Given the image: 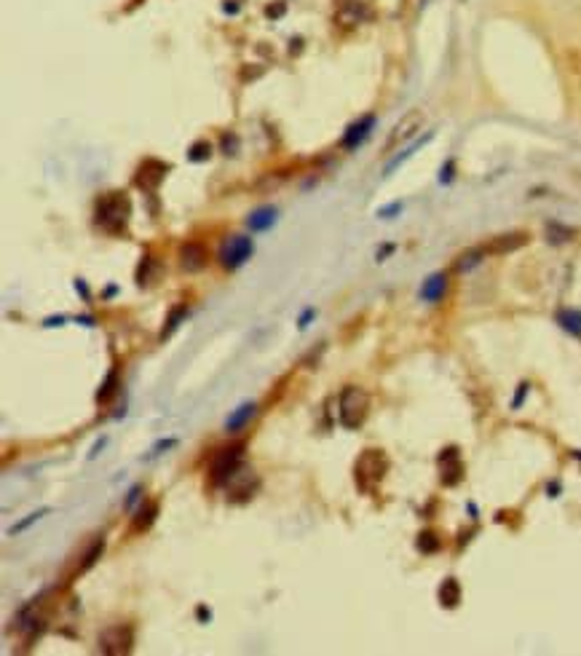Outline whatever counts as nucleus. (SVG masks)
<instances>
[{
  "label": "nucleus",
  "mask_w": 581,
  "mask_h": 656,
  "mask_svg": "<svg viewBox=\"0 0 581 656\" xmlns=\"http://www.w3.org/2000/svg\"><path fill=\"white\" fill-rule=\"evenodd\" d=\"M156 517H158V501H142V507L137 509L135 517H132V531L135 533L148 531L150 525L156 522Z\"/></svg>",
  "instance_id": "nucleus-16"
},
{
  "label": "nucleus",
  "mask_w": 581,
  "mask_h": 656,
  "mask_svg": "<svg viewBox=\"0 0 581 656\" xmlns=\"http://www.w3.org/2000/svg\"><path fill=\"white\" fill-rule=\"evenodd\" d=\"M313 316H316V311H313V308H306V311L300 314V319H298V327H300V330H306V327H308V321H311Z\"/></svg>",
  "instance_id": "nucleus-31"
},
{
  "label": "nucleus",
  "mask_w": 581,
  "mask_h": 656,
  "mask_svg": "<svg viewBox=\"0 0 581 656\" xmlns=\"http://www.w3.org/2000/svg\"><path fill=\"white\" fill-rule=\"evenodd\" d=\"M244 450H246L244 442H236V445H228V447L217 450L212 464H209V480H212V485H228L230 477L244 466Z\"/></svg>",
  "instance_id": "nucleus-4"
},
{
  "label": "nucleus",
  "mask_w": 581,
  "mask_h": 656,
  "mask_svg": "<svg viewBox=\"0 0 581 656\" xmlns=\"http://www.w3.org/2000/svg\"><path fill=\"white\" fill-rule=\"evenodd\" d=\"M102 552H105V538L102 536H96L94 541L89 544V549H86V555H83L81 565H78V574H86V571H92L96 565V560L102 557Z\"/></svg>",
  "instance_id": "nucleus-20"
},
{
  "label": "nucleus",
  "mask_w": 581,
  "mask_h": 656,
  "mask_svg": "<svg viewBox=\"0 0 581 656\" xmlns=\"http://www.w3.org/2000/svg\"><path fill=\"white\" fill-rule=\"evenodd\" d=\"M166 172H169V166L163 161L145 159L139 163V169H137V185L142 187V190H156L163 182Z\"/></svg>",
  "instance_id": "nucleus-10"
},
{
  "label": "nucleus",
  "mask_w": 581,
  "mask_h": 656,
  "mask_svg": "<svg viewBox=\"0 0 581 656\" xmlns=\"http://www.w3.org/2000/svg\"><path fill=\"white\" fill-rule=\"evenodd\" d=\"M75 290H78V292H81V295H83V297H89V290H86V284H83V281H81V279H78V281H75Z\"/></svg>",
  "instance_id": "nucleus-37"
},
{
  "label": "nucleus",
  "mask_w": 581,
  "mask_h": 656,
  "mask_svg": "<svg viewBox=\"0 0 581 656\" xmlns=\"http://www.w3.org/2000/svg\"><path fill=\"white\" fill-rule=\"evenodd\" d=\"M373 129H375V116H365V118L354 120L351 126L346 129V134H343V147L346 150H356L370 137Z\"/></svg>",
  "instance_id": "nucleus-12"
},
{
  "label": "nucleus",
  "mask_w": 581,
  "mask_h": 656,
  "mask_svg": "<svg viewBox=\"0 0 581 656\" xmlns=\"http://www.w3.org/2000/svg\"><path fill=\"white\" fill-rule=\"evenodd\" d=\"M439 471H442L439 474L442 485H450V488L463 480V464H461L458 447H447L439 453Z\"/></svg>",
  "instance_id": "nucleus-11"
},
{
  "label": "nucleus",
  "mask_w": 581,
  "mask_h": 656,
  "mask_svg": "<svg viewBox=\"0 0 581 656\" xmlns=\"http://www.w3.org/2000/svg\"><path fill=\"white\" fill-rule=\"evenodd\" d=\"M118 388H121V375H118V367H113L108 375H105V380L99 383V391H96V402L99 404H108L115 394H118Z\"/></svg>",
  "instance_id": "nucleus-19"
},
{
  "label": "nucleus",
  "mask_w": 581,
  "mask_h": 656,
  "mask_svg": "<svg viewBox=\"0 0 581 656\" xmlns=\"http://www.w3.org/2000/svg\"><path fill=\"white\" fill-rule=\"evenodd\" d=\"M546 233L552 236V241H568V239H573V230H570V228L549 225V228H546Z\"/></svg>",
  "instance_id": "nucleus-29"
},
{
  "label": "nucleus",
  "mask_w": 581,
  "mask_h": 656,
  "mask_svg": "<svg viewBox=\"0 0 581 656\" xmlns=\"http://www.w3.org/2000/svg\"><path fill=\"white\" fill-rule=\"evenodd\" d=\"M273 223H276V209H273V206H260V209H255V212L246 217V228L255 230V233L268 230Z\"/></svg>",
  "instance_id": "nucleus-18"
},
{
  "label": "nucleus",
  "mask_w": 581,
  "mask_h": 656,
  "mask_svg": "<svg viewBox=\"0 0 581 656\" xmlns=\"http://www.w3.org/2000/svg\"><path fill=\"white\" fill-rule=\"evenodd\" d=\"M420 126H423V113H420V110H410V113H405L402 120L392 129L389 140H386V153H392L394 147H399L402 142L413 140V137L420 132Z\"/></svg>",
  "instance_id": "nucleus-8"
},
{
  "label": "nucleus",
  "mask_w": 581,
  "mask_h": 656,
  "mask_svg": "<svg viewBox=\"0 0 581 656\" xmlns=\"http://www.w3.org/2000/svg\"><path fill=\"white\" fill-rule=\"evenodd\" d=\"M78 321H81V324H86V327H94V319H92V316H81Z\"/></svg>",
  "instance_id": "nucleus-38"
},
{
  "label": "nucleus",
  "mask_w": 581,
  "mask_h": 656,
  "mask_svg": "<svg viewBox=\"0 0 581 656\" xmlns=\"http://www.w3.org/2000/svg\"><path fill=\"white\" fill-rule=\"evenodd\" d=\"M132 648H135V627L132 624H113L99 635L102 654H129Z\"/></svg>",
  "instance_id": "nucleus-6"
},
{
  "label": "nucleus",
  "mask_w": 581,
  "mask_h": 656,
  "mask_svg": "<svg viewBox=\"0 0 581 656\" xmlns=\"http://www.w3.org/2000/svg\"><path fill=\"white\" fill-rule=\"evenodd\" d=\"M257 488H260L257 474H255V471H246V469H239V471H236V474H233V477L228 480V485H225L228 498H230V501H236V504L249 501V498L257 493Z\"/></svg>",
  "instance_id": "nucleus-9"
},
{
  "label": "nucleus",
  "mask_w": 581,
  "mask_h": 656,
  "mask_svg": "<svg viewBox=\"0 0 581 656\" xmlns=\"http://www.w3.org/2000/svg\"><path fill=\"white\" fill-rule=\"evenodd\" d=\"M389 471V458L383 450H365L354 464V480L362 490H373Z\"/></svg>",
  "instance_id": "nucleus-3"
},
{
  "label": "nucleus",
  "mask_w": 581,
  "mask_h": 656,
  "mask_svg": "<svg viewBox=\"0 0 581 656\" xmlns=\"http://www.w3.org/2000/svg\"><path fill=\"white\" fill-rule=\"evenodd\" d=\"M96 225L102 228L105 233H123L126 230V223L132 217V201L123 190H113V193H105L102 199L96 201Z\"/></svg>",
  "instance_id": "nucleus-1"
},
{
  "label": "nucleus",
  "mask_w": 581,
  "mask_h": 656,
  "mask_svg": "<svg viewBox=\"0 0 581 656\" xmlns=\"http://www.w3.org/2000/svg\"><path fill=\"white\" fill-rule=\"evenodd\" d=\"M557 324H560L566 333L573 335V338H581V311H576V308L560 311V314H557Z\"/></svg>",
  "instance_id": "nucleus-21"
},
{
  "label": "nucleus",
  "mask_w": 581,
  "mask_h": 656,
  "mask_svg": "<svg viewBox=\"0 0 581 656\" xmlns=\"http://www.w3.org/2000/svg\"><path fill=\"white\" fill-rule=\"evenodd\" d=\"M482 260H485V249H482V247L469 249V252H463L458 260H456V271H461V273H463V271H472V268L480 266Z\"/></svg>",
  "instance_id": "nucleus-24"
},
{
  "label": "nucleus",
  "mask_w": 581,
  "mask_h": 656,
  "mask_svg": "<svg viewBox=\"0 0 581 656\" xmlns=\"http://www.w3.org/2000/svg\"><path fill=\"white\" fill-rule=\"evenodd\" d=\"M439 602H442L445 608H456L461 602V584L456 578H445V581H442V587H439Z\"/></svg>",
  "instance_id": "nucleus-22"
},
{
  "label": "nucleus",
  "mask_w": 581,
  "mask_h": 656,
  "mask_svg": "<svg viewBox=\"0 0 581 656\" xmlns=\"http://www.w3.org/2000/svg\"><path fill=\"white\" fill-rule=\"evenodd\" d=\"M370 413V394L359 386H346L338 400V418L343 428H359Z\"/></svg>",
  "instance_id": "nucleus-2"
},
{
  "label": "nucleus",
  "mask_w": 581,
  "mask_h": 656,
  "mask_svg": "<svg viewBox=\"0 0 581 656\" xmlns=\"http://www.w3.org/2000/svg\"><path fill=\"white\" fill-rule=\"evenodd\" d=\"M525 244H527L525 233H504V236H496L487 244H482V249H485V254H506L520 249V247H525Z\"/></svg>",
  "instance_id": "nucleus-14"
},
{
  "label": "nucleus",
  "mask_w": 581,
  "mask_h": 656,
  "mask_svg": "<svg viewBox=\"0 0 581 656\" xmlns=\"http://www.w3.org/2000/svg\"><path fill=\"white\" fill-rule=\"evenodd\" d=\"M525 391H527V383H523V386H520V391H517V397H514V402H512L514 407H520V404H523V397H525Z\"/></svg>",
  "instance_id": "nucleus-35"
},
{
  "label": "nucleus",
  "mask_w": 581,
  "mask_h": 656,
  "mask_svg": "<svg viewBox=\"0 0 581 656\" xmlns=\"http://www.w3.org/2000/svg\"><path fill=\"white\" fill-rule=\"evenodd\" d=\"M375 13V0H335V22L340 27H359Z\"/></svg>",
  "instance_id": "nucleus-5"
},
{
  "label": "nucleus",
  "mask_w": 581,
  "mask_h": 656,
  "mask_svg": "<svg viewBox=\"0 0 581 656\" xmlns=\"http://www.w3.org/2000/svg\"><path fill=\"white\" fill-rule=\"evenodd\" d=\"M566 70L570 83L576 86V94L581 97V51H566Z\"/></svg>",
  "instance_id": "nucleus-23"
},
{
  "label": "nucleus",
  "mask_w": 581,
  "mask_h": 656,
  "mask_svg": "<svg viewBox=\"0 0 581 656\" xmlns=\"http://www.w3.org/2000/svg\"><path fill=\"white\" fill-rule=\"evenodd\" d=\"M65 324V316H56V319H46V327H62Z\"/></svg>",
  "instance_id": "nucleus-36"
},
{
  "label": "nucleus",
  "mask_w": 581,
  "mask_h": 656,
  "mask_svg": "<svg viewBox=\"0 0 581 656\" xmlns=\"http://www.w3.org/2000/svg\"><path fill=\"white\" fill-rule=\"evenodd\" d=\"M185 316H188V306H177L175 311L169 314V319H166V327L161 330V340H163V338H169V335L175 333L177 327H180V321L185 319Z\"/></svg>",
  "instance_id": "nucleus-25"
},
{
  "label": "nucleus",
  "mask_w": 581,
  "mask_h": 656,
  "mask_svg": "<svg viewBox=\"0 0 581 656\" xmlns=\"http://www.w3.org/2000/svg\"><path fill=\"white\" fill-rule=\"evenodd\" d=\"M105 445H108V437H102V440L96 442L94 447H92V453H89V458H96V455H99V450H102V447H105Z\"/></svg>",
  "instance_id": "nucleus-34"
},
{
  "label": "nucleus",
  "mask_w": 581,
  "mask_h": 656,
  "mask_svg": "<svg viewBox=\"0 0 581 656\" xmlns=\"http://www.w3.org/2000/svg\"><path fill=\"white\" fill-rule=\"evenodd\" d=\"M212 156V145L206 142V140H199L196 145H190V150H188V159L193 161V163H201V161H206Z\"/></svg>",
  "instance_id": "nucleus-27"
},
{
  "label": "nucleus",
  "mask_w": 581,
  "mask_h": 656,
  "mask_svg": "<svg viewBox=\"0 0 581 656\" xmlns=\"http://www.w3.org/2000/svg\"><path fill=\"white\" fill-rule=\"evenodd\" d=\"M180 266H182V271H188V273L201 271V268L206 266V249H204L199 241L182 244V249H180Z\"/></svg>",
  "instance_id": "nucleus-13"
},
{
  "label": "nucleus",
  "mask_w": 581,
  "mask_h": 656,
  "mask_svg": "<svg viewBox=\"0 0 581 656\" xmlns=\"http://www.w3.org/2000/svg\"><path fill=\"white\" fill-rule=\"evenodd\" d=\"M252 249L255 247H252L249 236H228L220 247V266L228 268V271H236L252 257Z\"/></svg>",
  "instance_id": "nucleus-7"
},
{
  "label": "nucleus",
  "mask_w": 581,
  "mask_h": 656,
  "mask_svg": "<svg viewBox=\"0 0 581 656\" xmlns=\"http://www.w3.org/2000/svg\"><path fill=\"white\" fill-rule=\"evenodd\" d=\"M445 290H447V276L445 273H434V276H429V279L423 281L420 297H423L426 303H437V300H442Z\"/></svg>",
  "instance_id": "nucleus-17"
},
{
  "label": "nucleus",
  "mask_w": 581,
  "mask_h": 656,
  "mask_svg": "<svg viewBox=\"0 0 581 656\" xmlns=\"http://www.w3.org/2000/svg\"><path fill=\"white\" fill-rule=\"evenodd\" d=\"M255 415H257L255 402H244V404H239V407L225 418V431H228V434H239V431H242V428L246 426Z\"/></svg>",
  "instance_id": "nucleus-15"
},
{
  "label": "nucleus",
  "mask_w": 581,
  "mask_h": 656,
  "mask_svg": "<svg viewBox=\"0 0 581 656\" xmlns=\"http://www.w3.org/2000/svg\"><path fill=\"white\" fill-rule=\"evenodd\" d=\"M418 549L420 552H426V555H432V552L439 549V538H437L434 533H420L418 536Z\"/></svg>",
  "instance_id": "nucleus-28"
},
{
  "label": "nucleus",
  "mask_w": 581,
  "mask_h": 656,
  "mask_svg": "<svg viewBox=\"0 0 581 656\" xmlns=\"http://www.w3.org/2000/svg\"><path fill=\"white\" fill-rule=\"evenodd\" d=\"M199 619H206V621H209V611H206L204 605H199Z\"/></svg>",
  "instance_id": "nucleus-39"
},
{
  "label": "nucleus",
  "mask_w": 581,
  "mask_h": 656,
  "mask_svg": "<svg viewBox=\"0 0 581 656\" xmlns=\"http://www.w3.org/2000/svg\"><path fill=\"white\" fill-rule=\"evenodd\" d=\"M139 493H142V488L139 485H135L132 490H129V495H126V509H132L137 504V498H139Z\"/></svg>",
  "instance_id": "nucleus-32"
},
{
  "label": "nucleus",
  "mask_w": 581,
  "mask_h": 656,
  "mask_svg": "<svg viewBox=\"0 0 581 656\" xmlns=\"http://www.w3.org/2000/svg\"><path fill=\"white\" fill-rule=\"evenodd\" d=\"M49 512H51V509L43 507V509H38V512H32V514H27V517H25L22 522H16V525H11V528H8V536H16V533H22V531H27L32 522H38L41 517H46Z\"/></svg>",
  "instance_id": "nucleus-26"
},
{
  "label": "nucleus",
  "mask_w": 581,
  "mask_h": 656,
  "mask_svg": "<svg viewBox=\"0 0 581 656\" xmlns=\"http://www.w3.org/2000/svg\"><path fill=\"white\" fill-rule=\"evenodd\" d=\"M177 445V440H166V442H158L156 447H153V455H158L161 450H169V447H175Z\"/></svg>",
  "instance_id": "nucleus-33"
},
{
  "label": "nucleus",
  "mask_w": 581,
  "mask_h": 656,
  "mask_svg": "<svg viewBox=\"0 0 581 656\" xmlns=\"http://www.w3.org/2000/svg\"><path fill=\"white\" fill-rule=\"evenodd\" d=\"M223 150H225V156H228V150H230V156L239 150V140H236V134H225V137H223Z\"/></svg>",
  "instance_id": "nucleus-30"
}]
</instances>
